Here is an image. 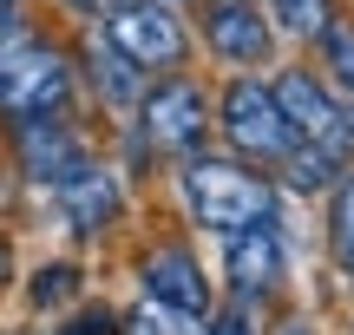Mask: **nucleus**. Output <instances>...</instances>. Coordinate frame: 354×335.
I'll list each match as a JSON object with an SVG mask.
<instances>
[{"label":"nucleus","instance_id":"nucleus-1","mask_svg":"<svg viewBox=\"0 0 354 335\" xmlns=\"http://www.w3.org/2000/svg\"><path fill=\"white\" fill-rule=\"evenodd\" d=\"M165 171H171V197H177L184 230L210 237V244L289 210V197L276 191V178H269L263 165H250V158L223 152V145H203V152L177 158V165H165Z\"/></svg>","mask_w":354,"mask_h":335},{"label":"nucleus","instance_id":"nucleus-2","mask_svg":"<svg viewBox=\"0 0 354 335\" xmlns=\"http://www.w3.org/2000/svg\"><path fill=\"white\" fill-rule=\"evenodd\" d=\"M79 105V53L53 39L20 13L0 26V125L7 118H39V112H73Z\"/></svg>","mask_w":354,"mask_h":335},{"label":"nucleus","instance_id":"nucleus-3","mask_svg":"<svg viewBox=\"0 0 354 335\" xmlns=\"http://www.w3.org/2000/svg\"><path fill=\"white\" fill-rule=\"evenodd\" d=\"M295 283V257H289V210L269 224H250V230L216 237V296L243 302V309H276L289 302Z\"/></svg>","mask_w":354,"mask_h":335},{"label":"nucleus","instance_id":"nucleus-4","mask_svg":"<svg viewBox=\"0 0 354 335\" xmlns=\"http://www.w3.org/2000/svg\"><path fill=\"white\" fill-rule=\"evenodd\" d=\"M210 132L223 152L250 158L263 171H276L295 152V132H289V118H282L263 73H223V86H210Z\"/></svg>","mask_w":354,"mask_h":335},{"label":"nucleus","instance_id":"nucleus-5","mask_svg":"<svg viewBox=\"0 0 354 335\" xmlns=\"http://www.w3.org/2000/svg\"><path fill=\"white\" fill-rule=\"evenodd\" d=\"M46 204L73 250H99L131 224V184L118 178V165L105 152H86L59 184H46Z\"/></svg>","mask_w":354,"mask_h":335},{"label":"nucleus","instance_id":"nucleus-6","mask_svg":"<svg viewBox=\"0 0 354 335\" xmlns=\"http://www.w3.org/2000/svg\"><path fill=\"white\" fill-rule=\"evenodd\" d=\"M131 283H138V302H151V309H171L177 323H197L216 309V276L203 270L197 244H190L177 224H165L158 237H145L138 250H131Z\"/></svg>","mask_w":354,"mask_h":335},{"label":"nucleus","instance_id":"nucleus-7","mask_svg":"<svg viewBox=\"0 0 354 335\" xmlns=\"http://www.w3.org/2000/svg\"><path fill=\"white\" fill-rule=\"evenodd\" d=\"M131 125H138V138L158 152V165H177V158L216 145V132H210V86H203L190 66L184 73L145 79L138 105H131Z\"/></svg>","mask_w":354,"mask_h":335},{"label":"nucleus","instance_id":"nucleus-8","mask_svg":"<svg viewBox=\"0 0 354 335\" xmlns=\"http://www.w3.org/2000/svg\"><path fill=\"white\" fill-rule=\"evenodd\" d=\"M92 33L112 53H125L145 79L184 73L190 46H197V39H190V13L171 7V0H118V7H105L99 20H92Z\"/></svg>","mask_w":354,"mask_h":335},{"label":"nucleus","instance_id":"nucleus-9","mask_svg":"<svg viewBox=\"0 0 354 335\" xmlns=\"http://www.w3.org/2000/svg\"><path fill=\"white\" fill-rule=\"evenodd\" d=\"M190 39L216 73H269L282 53L263 0H197L190 7Z\"/></svg>","mask_w":354,"mask_h":335},{"label":"nucleus","instance_id":"nucleus-10","mask_svg":"<svg viewBox=\"0 0 354 335\" xmlns=\"http://www.w3.org/2000/svg\"><path fill=\"white\" fill-rule=\"evenodd\" d=\"M269 92H276V105H282V118H289L295 145H322V152H335V158H348V165H354L348 99H342V92H335L308 60L276 66V73H269Z\"/></svg>","mask_w":354,"mask_h":335},{"label":"nucleus","instance_id":"nucleus-11","mask_svg":"<svg viewBox=\"0 0 354 335\" xmlns=\"http://www.w3.org/2000/svg\"><path fill=\"white\" fill-rule=\"evenodd\" d=\"M86 152H99V145H92V132L79 125L73 112L7 118V165H13V178H20L26 191H46V184H59Z\"/></svg>","mask_w":354,"mask_h":335},{"label":"nucleus","instance_id":"nucleus-12","mask_svg":"<svg viewBox=\"0 0 354 335\" xmlns=\"http://www.w3.org/2000/svg\"><path fill=\"white\" fill-rule=\"evenodd\" d=\"M73 53H79V99H92L105 118H131V105H138V92H145V73L125 53H112L99 33L79 39Z\"/></svg>","mask_w":354,"mask_h":335},{"label":"nucleus","instance_id":"nucleus-13","mask_svg":"<svg viewBox=\"0 0 354 335\" xmlns=\"http://www.w3.org/2000/svg\"><path fill=\"white\" fill-rule=\"evenodd\" d=\"M322 257H328L342 302H354V165L322 191Z\"/></svg>","mask_w":354,"mask_h":335},{"label":"nucleus","instance_id":"nucleus-14","mask_svg":"<svg viewBox=\"0 0 354 335\" xmlns=\"http://www.w3.org/2000/svg\"><path fill=\"white\" fill-rule=\"evenodd\" d=\"M20 296H26V316H59V309H73V302L86 296V257L66 250V257L33 263V276L20 283Z\"/></svg>","mask_w":354,"mask_h":335},{"label":"nucleus","instance_id":"nucleus-15","mask_svg":"<svg viewBox=\"0 0 354 335\" xmlns=\"http://www.w3.org/2000/svg\"><path fill=\"white\" fill-rule=\"evenodd\" d=\"M348 171V158H335V152H322V145H295L289 158H282L269 178H276V191L289 197V204H322V191H328L335 178Z\"/></svg>","mask_w":354,"mask_h":335},{"label":"nucleus","instance_id":"nucleus-16","mask_svg":"<svg viewBox=\"0 0 354 335\" xmlns=\"http://www.w3.org/2000/svg\"><path fill=\"white\" fill-rule=\"evenodd\" d=\"M263 7H269L276 39H282V46H295V53H308V46H315V39L348 13L342 0H263Z\"/></svg>","mask_w":354,"mask_h":335},{"label":"nucleus","instance_id":"nucleus-17","mask_svg":"<svg viewBox=\"0 0 354 335\" xmlns=\"http://www.w3.org/2000/svg\"><path fill=\"white\" fill-rule=\"evenodd\" d=\"M308 66H315V73L328 79L342 99H354V13H342V20H335L328 33L308 46Z\"/></svg>","mask_w":354,"mask_h":335},{"label":"nucleus","instance_id":"nucleus-18","mask_svg":"<svg viewBox=\"0 0 354 335\" xmlns=\"http://www.w3.org/2000/svg\"><path fill=\"white\" fill-rule=\"evenodd\" d=\"M46 335H125V309H112L105 296H79L73 309L53 316Z\"/></svg>","mask_w":354,"mask_h":335},{"label":"nucleus","instance_id":"nucleus-19","mask_svg":"<svg viewBox=\"0 0 354 335\" xmlns=\"http://www.w3.org/2000/svg\"><path fill=\"white\" fill-rule=\"evenodd\" d=\"M263 335H328V329L302 302H276V309H263Z\"/></svg>","mask_w":354,"mask_h":335},{"label":"nucleus","instance_id":"nucleus-20","mask_svg":"<svg viewBox=\"0 0 354 335\" xmlns=\"http://www.w3.org/2000/svg\"><path fill=\"white\" fill-rule=\"evenodd\" d=\"M203 335H263V316L243 309V302H223V296H216V309L203 316Z\"/></svg>","mask_w":354,"mask_h":335},{"label":"nucleus","instance_id":"nucleus-21","mask_svg":"<svg viewBox=\"0 0 354 335\" xmlns=\"http://www.w3.org/2000/svg\"><path fill=\"white\" fill-rule=\"evenodd\" d=\"M20 283V250H13V230L0 224V289H13Z\"/></svg>","mask_w":354,"mask_h":335},{"label":"nucleus","instance_id":"nucleus-22","mask_svg":"<svg viewBox=\"0 0 354 335\" xmlns=\"http://www.w3.org/2000/svg\"><path fill=\"white\" fill-rule=\"evenodd\" d=\"M53 7L79 13V20H99V13H105V7H118V0H53Z\"/></svg>","mask_w":354,"mask_h":335},{"label":"nucleus","instance_id":"nucleus-23","mask_svg":"<svg viewBox=\"0 0 354 335\" xmlns=\"http://www.w3.org/2000/svg\"><path fill=\"white\" fill-rule=\"evenodd\" d=\"M20 13H26L20 0H0V26H13V20H20Z\"/></svg>","mask_w":354,"mask_h":335},{"label":"nucleus","instance_id":"nucleus-24","mask_svg":"<svg viewBox=\"0 0 354 335\" xmlns=\"http://www.w3.org/2000/svg\"><path fill=\"white\" fill-rule=\"evenodd\" d=\"M7 335H46V329H33V323H20V329H7Z\"/></svg>","mask_w":354,"mask_h":335},{"label":"nucleus","instance_id":"nucleus-25","mask_svg":"<svg viewBox=\"0 0 354 335\" xmlns=\"http://www.w3.org/2000/svg\"><path fill=\"white\" fill-rule=\"evenodd\" d=\"M171 7H184V13H190V7H197V0H171Z\"/></svg>","mask_w":354,"mask_h":335},{"label":"nucleus","instance_id":"nucleus-26","mask_svg":"<svg viewBox=\"0 0 354 335\" xmlns=\"http://www.w3.org/2000/svg\"><path fill=\"white\" fill-rule=\"evenodd\" d=\"M342 335H354V323H348V329H342Z\"/></svg>","mask_w":354,"mask_h":335}]
</instances>
